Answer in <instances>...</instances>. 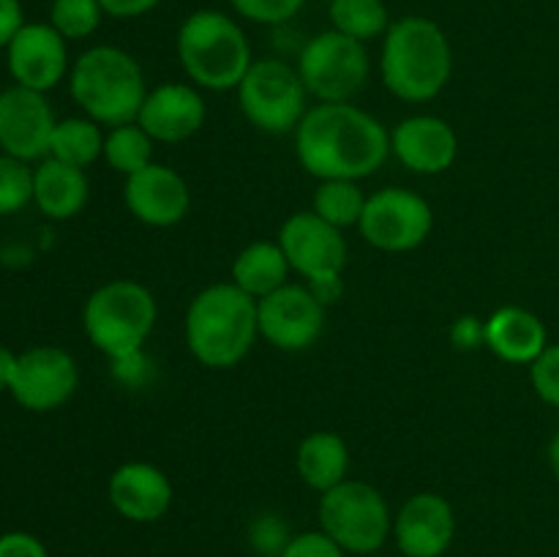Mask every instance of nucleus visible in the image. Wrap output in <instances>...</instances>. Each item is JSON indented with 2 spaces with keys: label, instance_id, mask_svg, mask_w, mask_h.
I'll use <instances>...</instances> for the list:
<instances>
[{
  "label": "nucleus",
  "instance_id": "nucleus-41",
  "mask_svg": "<svg viewBox=\"0 0 559 557\" xmlns=\"http://www.w3.org/2000/svg\"><path fill=\"white\" fill-rule=\"evenodd\" d=\"M546 459H549L551 475L559 481V431L549 440V448H546Z\"/></svg>",
  "mask_w": 559,
  "mask_h": 557
},
{
  "label": "nucleus",
  "instance_id": "nucleus-37",
  "mask_svg": "<svg viewBox=\"0 0 559 557\" xmlns=\"http://www.w3.org/2000/svg\"><path fill=\"white\" fill-rule=\"evenodd\" d=\"M22 25H25V16H22L20 0H0V49L9 47Z\"/></svg>",
  "mask_w": 559,
  "mask_h": 557
},
{
  "label": "nucleus",
  "instance_id": "nucleus-36",
  "mask_svg": "<svg viewBox=\"0 0 559 557\" xmlns=\"http://www.w3.org/2000/svg\"><path fill=\"white\" fill-rule=\"evenodd\" d=\"M104 14L112 20H140V16L151 14L162 0H98Z\"/></svg>",
  "mask_w": 559,
  "mask_h": 557
},
{
  "label": "nucleus",
  "instance_id": "nucleus-16",
  "mask_svg": "<svg viewBox=\"0 0 559 557\" xmlns=\"http://www.w3.org/2000/svg\"><path fill=\"white\" fill-rule=\"evenodd\" d=\"M123 205L145 227L167 229L189 216L191 189L178 169L153 162L123 180Z\"/></svg>",
  "mask_w": 559,
  "mask_h": 557
},
{
  "label": "nucleus",
  "instance_id": "nucleus-28",
  "mask_svg": "<svg viewBox=\"0 0 559 557\" xmlns=\"http://www.w3.org/2000/svg\"><path fill=\"white\" fill-rule=\"evenodd\" d=\"M153 145L156 142L147 137V131L140 123H123L107 129L104 137V162L109 169L129 178V175L140 173L147 164H153Z\"/></svg>",
  "mask_w": 559,
  "mask_h": 557
},
{
  "label": "nucleus",
  "instance_id": "nucleus-15",
  "mask_svg": "<svg viewBox=\"0 0 559 557\" xmlns=\"http://www.w3.org/2000/svg\"><path fill=\"white\" fill-rule=\"evenodd\" d=\"M58 118L47 102V93L9 85L0 91V153L36 164L47 158L49 140Z\"/></svg>",
  "mask_w": 559,
  "mask_h": 557
},
{
  "label": "nucleus",
  "instance_id": "nucleus-34",
  "mask_svg": "<svg viewBox=\"0 0 559 557\" xmlns=\"http://www.w3.org/2000/svg\"><path fill=\"white\" fill-rule=\"evenodd\" d=\"M251 546L257 549V555L262 557H276L284 546L289 544L293 535L287 533V524L278 517H260L254 524H251Z\"/></svg>",
  "mask_w": 559,
  "mask_h": 557
},
{
  "label": "nucleus",
  "instance_id": "nucleus-35",
  "mask_svg": "<svg viewBox=\"0 0 559 557\" xmlns=\"http://www.w3.org/2000/svg\"><path fill=\"white\" fill-rule=\"evenodd\" d=\"M0 557H49L47 546L25 530H9L0 535Z\"/></svg>",
  "mask_w": 559,
  "mask_h": 557
},
{
  "label": "nucleus",
  "instance_id": "nucleus-19",
  "mask_svg": "<svg viewBox=\"0 0 559 557\" xmlns=\"http://www.w3.org/2000/svg\"><path fill=\"white\" fill-rule=\"evenodd\" d=\"M205 118L207 107L200 87L191 82H162L147 91L136 123L156 145H178L191 140L205 126Z\"/></svg>",
  "mask_w": 559,
  "mask_h": 557
},
{
  "label": "nucleus",
  "instance_id": "nucleus-23",
  "mask_svg": "<svg viewBox=\"0 0 559 557\" xmlns=\"http://www.w3.org/2000/svg\"><path fill=\"white\" fill-rule=\"evenodd\" d=\"M349 446L336 431H311L298 442L295 470L309 489L325 495L349 478Z\"/></svg>",
  "mask_w": 559,
  "mask_h": 557
},
{
  "label": "nucleus",
  "instance_id": "nucleus-2",
  "mask_svg": "<svg viewBox=\"0 0 559 557\" xmlns=\"http://www.w3.org/2000/svg\"><path fill=\"white\" fill-rule=\"evenodd\" d=\"M380 76L385 91L402 102H435L453 76L451 38L429 16L393 20L382 36Z\"/></svg>",
  "mask_w": 559,
  "mask_h": 557
},
{
  "label": "nucleus",
  "instance_id": "nucleus-22",
  "mask_svg": "<svg viewBox=\"0 0 559 557\" xmlns=\"http://www.w3.org/2000/svg\"><path fill=\"white\" fill-rule=\"evenodd\" d=\"M91 197L85 169L47 156L33 167V205L52 222L80 216Z\"/></svg>",
  "mask_w": 559,
  "mask_h": 557
},
{
  "label": "nucleus",
  "instance_id": "nucleus-10",
  "mask_svg": "<svg viewBox=\"0 0 559 557\" xmlns=\"http://www.w3.org/2000/svg\"><path fill=\"white\" fill-rule=\"evenodd\" d=\"M435 229V208L407 186H385L366 200L358 233L371 249L407 254L420 249Z\"/></svg>",
  "mask_w": 559,
  "mask_h": 557
},
{
  "label": "nucleus",
  "instance_id": "nucleus-20",
  "mask_svg": "<svg viewBox=\"0 0 559 557\" xmlns=\"http://www.w3.org/2000/svg\"><path fill=\"white\" fill-rule=\"evenodd\" d=\"M107 500L126 522L151 524L167 517L175 500V486L156 464L123 462L109 475Z\"/></svg>",
  "mask_w": 559,
  "mask_h": 557
},
{
  "label": "nucleus",
  "instance_id": "nucleus-42",
  "mask_svg": "<svg viewBox=\"0 0 559 557\" xmlns=\"http://www.w3.org/2000/svg\"><path fill=\"white\" fill-rule=\"evenodd\" d=\"M445 557H448V555H445Z\"/></svg>",
  "mask_w": 559,
  "mask_h": 557
},
{
  "label": "nucleus",
  "instance_id": "nucleus-1",
  "mask_svg": "<svg viewBox=\"0 0 559 557\" xmlns=\"http://www.w3.org/2000/svg\"><path fill=\"white\" fill-rule=\"evenodd\" d=\"M293 140L300 169L317 180L371 178L391 156V131L353 102L309 107Z\"/></svg>",
  "mask_w": 559,
  "mask_h": 557
},
{
  "label": "nucleus",
  "instance_id": "nucleus-32",
  "mask_svg": "<svg viewBox=\"0 0 559 557\" xmlns=\"http://www.w3.org/2000/svg\"><path fill=\"white\" fill-rule=\"evenodd\" d=\"M530 386L540 402L559 410V342L546 344L544 353L530 364Z\"/></svg>",
  "mask_w": 559,
  "mask_h": 557
},
{
  "label": "nucleus",
  "instance_id": "nucleus-17",
  "mask_svg": "<svg viewBox=\"0 0 559 557\" xmlns=\"http://www.w3.org/2000/svg\"><path fill=\"white\" fill-rule=\"evenodd\" d=\"M393 541L402 557H445L456 541V511L437 491L407 497L393 513Z\"/></svg>",
  "mask_w": 559,
  "mask_h": 557
},
{
  "label": "nucleus",
  "instance_id": "nucleus-4",
  "mask_svg": "<svg viewBox=\"0 0 559 557\" xmlns=\"http://www.w3.org/2000/svg\"><path fill=\"white\" fill-rule=\"evenodd\" d=\"M147 80L140 60L115 44H96L71 63L69 93L82 115L98 126L136 123L147 96Z\"/></svg>",
  "mask_w": 559,
  "mask_h": 557
},
{
  "label": "nucleus",
  "instance_id": "nucleus-21",
  "mask_svg": "<svg viewBox=\"0 0 559 557\" xmlns=\"http://www.w3.org/2000/svg\"><path fill=\"white\" fill-rule=\"evenodd\" d=\"M484 344L506 364L530 366L549 344V331L535 311L500 306L484 320Z\"/></svg>",
  "mask_w": 559,
  "mask_h": 557
},
{
  "label": "nucleus",
  "instance_id": "nucleus-3",
  "mask_svg": "<svg viewBox=\"0 0 559 557\" xmlns=\"http://www.w3.org/2000/svg\"><path fill=\"white\" fill-rule=\"evenodd\" d=\"M183 339L191 358L205 369H233L260 339L257 300L233 282L200 289L186 309Z\"/></svg>",
  "mask_w": 559,
  "mask_h": 557
},
{
  "label": "nucleus",
  "instance_id": "nucleus-18",
  "mask_svg": "<svg viewBox=\"0 0 559 557\" xmlns=\"http://www.w3.org/2000/svg\"><path fill=\"white\" fill-rule=\"evenodd\" d=\"M391 156L413 175H442L456 164L459 134L440 115H409L391 129Z\"/></svg>",
  "mask_w": 559,
  "mask_h": 557
},
{
  "label": "nucleus",
  "instance_id": "nucleus-12",
  "mask_svg": "<svg viewBox=\"0 0 559 557\" xmlns=\"http://www.w3.org/2000/svg\"><path fill=\"white\" fill-rule=\"evenodd\" d=\"M328 309L317 300L309 284L287 282L276 293L257 300L260 339L282 353H304L325 331Z\"/></svg>",
  "mask_w": 559,
  "mask_h": 557
},
{
  "label": "nucleus",
  "instance_id": "nucleus-24",
  "mask_svg": "<svg viewBox=\"0 0 559 557\" xmlns=\"http://www.w3.org/2000/svg\"><path fill=\"white\" fill-rule=\"evenodd\" d=\"M289 273L293 268H289L278 240H254V244L243 246L233 260L229 282L254 300H262L265 295L284 287L289 282Z\"/></svg>",
  "mask_w": 559,
  "mask_h": 557
},
{
  "label": "nucleus",
  "instance_id": "nucleus-27",
  "mask_svg": "<svg viewBox=\"0 0 559 557\" xmlns=\"http://www.w3.org/2000/svg\"><path fill=\"white\" fill-rule=\"evenodd\" d=\"M328 16L333 31L364 44L385 36L393 22L385 0H331Z\"/></svg>",
  "mask_w": 559,
  "mask_h": 557
},
{
  "label": "nucleus",
  "instance_id": "nucleus-33",
  "mask_svg": "<svg viewBox=\"0 0 559 557\" xmlns=\"http://www.w3.org/2000/svg\"><path fill=\"white\" fill-rule=\"evenodd\" d=\"M276 557H347V552L336 544L328 533L317 530H304L293 535L289 544L278 552Z\"/></svg>",
  "mask_w": 559,
  "mask_h": 557
},
{
  "label": "nucleus",
  "instance_id": "nucleus-29",
  "mask_svg": "<svg viewBox=\"0 0 559 557\" xmlns=\"http://www.w3.org/2000/svg\"><path fill=\"white\" fill-rule=\"evenodd\" d=\"M104 9L98 0H52L49 5V25L66 42H82L98 31L104 20Z\"/></svg>",
  "mask_w": 559,
  "mask_h": 557
},
{
  "label": "nucleus",
  "instance_id": "nucleus-8",
  "mask_svg": "<svg viewBox=\"0 0 559 557\" xmlns=\"http://www.w3.org/2000/svg\"><path fill=\"white\" fill-rule=\"evenodd\" d=\"M298 69L282 58H254L238 85V107L262 134H293L309 109Z\"/></svg>",
  "mask_w": 559,
  "mask_h": 557
},
{
  "label": "nucleus",
  "instance_id": "nucleus-39",
  "mask_svg": "<svg viewBox=\"0 0 559 557\" xmlns=\"http://www.w3.org/2000/svg\"><path fill=\"white\" fill-rule=\"evenodd\" d=\"M309 284L311 293L317 295V300H320L322 306H333L338 298H342L344 293V278L342 276H325V278H314V282H306Z\"/></svg>",
  "mask_w": 559,
  "mask_h": 557
},
{
  "label": "nucleus",
  "instance_id": "nucleus-5",
  "mask_svg": "<svg viewBox=\"0 0 559 557\" xmlns=\"http://www.w3.org/2000/svg\"><path fill=\"white\" fill-rule=\"evenodd\" d=\"M180 69L200 91H238L254 63L246 31L235 16L218 9H197L180 22L175 36Z\"/></svg>",
  "mask_w": 559,
  "mask_h": 557
},
{
  "label": "nucleus",
  "instance_id": "nucleus-30",
  "mask_svg": "<svg viewBox=\"0 0 559 557\" xmlns=\"http://www.w3.org/2000/svg\"><path fill=\"white\" fill-rule=\"evenodd\" d=\"M33 202V167L0 153V216H14Z\"/></svg>",
  "mask_w": 559,
  "mask_h": 557
},
{
  "label": "nucleus",
  "instance_id": "nucleus-13",
  "mask_svg": "<svg viewBox=\"0 0 559 557\" xmlns=\"http://www.w3.org/2000/svg\"><path fill=\"white\" fill-rule=\"evenodd\" d=\"M278 246L295 273L314 282L325 276H344L349 249L342 229L328 224L314 211H295L278 227Z\"/></svg>",
  "mask_w": 559,
  "mask_h": 557
},
{
  "label": "nucleus",
  "instance_id": "nucleus-7",
  "mask_svg": "<svg viewBox=\"0 0 559 557\" xmlns=\"http://www.w3.org/2000/svg\"><path fill=\"white\" fill-rule=\"evenodd\" d=\"M317 522L347 555H377L393 535V513L374 484L347 478L320 495Z\"/></svg>",
  "mask_w": 559,
  "mask_h": 557
},
{
  "label": "nucleus",
  "instance_id": "nucleus-25",
  "mask_svg": "<svg viewBox=\"0 0 559 557\" xmlns=\"http://www.w3.org/2000/svg\"><path fill=\"white\" fill-rule=\"evenodd\" d=\"M104 137H107L104 126L85 115L63 118L55 123L47 156L71 164V167L87 169L104 156Z\"/></svg>",
  "mask_w": 559,
  "mask_h": 557
},
{
  "label": "nucleus",
  "instance_id": "nucleus-9",
  "mask_svg": "<svg viewBox=\"0 0 559 557\" xmlns=\"http://www.w3.org/2000/svg\"><path fill=\"white\" fill-rule=\"evenodd\" d=\"M295 69L309 96L320 104H338L353 102L364 91L371 74V60L364 42L328 27L300 47Z\"/></svg>",
  "mask_w": 559,
  "mask_h": 557
},
{
  "label": "nucleus",
  "instance_id": "nucleus-26",
  "mask_svg": "<svg viewBox=\"0 0 559 557\" xmlns=\"http://www.w3.org/2000/svg\"><path fill=\"white\" fill-rule=\"evenodd\" d=\"M369 194L360 189V180H317L314 197H311V211L336 229H358L360 216Z\"/></svg>",
  "mask_w": 559,
  "mask_h": 557
},
{
  "label": "nucleus",
  "instance_id": "nucleus-40",
  "mask_svg": "<svg viewBox=\"0 0 559 557\" xmlns=\"http://www.w3.org/2000/svg\"><path fill=\"white\" fill-rule=\"evenodd\" d=\"M16 355L14 349H9L5 344H0V391H9L11 380H14L16 369Z\"/></svg>",
  "mask_w": 559,
  "mask_h": 557
},
{
  "label": "nucleus",
  "instance_id": "nucleus-31",
  "mask_svg": "<svg viewBox=\"0 0 559 557\" xmlns=\"http://www.w3.org/2000/svg\"><path fill=\"white\" fill-rule=\"evenodd\" d=\"M227 3L233 5L235 14L243 16L246 22L278 27L287 25L289 20L298 16L300 9L306 5V0H227Z\"/></svg>",
  "mask_w": 559,
  "mask_h": 557
},
{
  "label": "nucleus",
  "instance_id": "nucleus-14",
  "mask_svg": "<svg viewBox=\"0 0 559 557\" xmlns=\"http://www.w3.org/2000/svg\"><path fill=\"white\" fill-rule=\"evenodd\" d=\"M5 69L14 85L52 91L69 80V42L49 22H25L5 47Z\"/></svg>",
  "mask_w": 559,
  "mask_h": 557
},
{
  "label": "nucleus",
  "instance_id": "nucleus-38",
  "mask_svg": "<svg viewBox=\"0 0 559 557\" xmlns=\"http://www.w3.org/2000/svg\"><path fill=\"white\" fill-rule=\"evenodd\" d=\"M453 344L462 349L475 347V344H484V322L473 320V317H464L453 325Z\"/></svg>",
  "mask_w": 559,
  "mask_h": 557
},
{
  "label": "nucleus",
  "instance_id": "nucleus-6",
  "mask_svg": "<svg viewBox=\"0 0 559 557\" xmlns=\"http://www.w3.org/2000/svg\"><path fill=\"white\" fill-rule=\"evenodd\" d=\"M156 320V295L134 278L104 282L82 306V331L87 342L109 360L142 353Z\"/></svg>",
  "mask_w": 559,
  "mask_h": 557
},
{
  "label": "nucleus",
  "instance_id": "nucleus-11",
  "mask_svg": "<svg viewBox=\"0 0 559 557\" xmlns=\"http://www.w3.org/2000/svg\"><path fill=\"white\" fill-rule=\"evenodd\" d=\"M80 386V366L74 355L55 344H36L16 355L11 399L27 413H52L63 407Z\"/></svg>",
  "mask_w": 559,
  "mask_h": 557
}]
</instances>
